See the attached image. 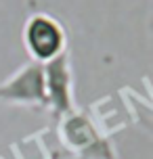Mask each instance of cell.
Masks as SVG:
<instances>
[{
    "label": "cell",
    "instance_id": "1",
    "mask_svg": "<svg viewBox=\"0 0 153 159\" xmlns=\"http://www.w3.org/2000/svg\"><path fill=\"white\" fill-rule=\"evenodd\" d=\"M59 121V136L78 159H118L109 138L84 111H72Z\"/></svg>",
    "mask_w": 153,
    "mask_h": 159
},
{
    "label": "cell",
    "instance_id": "2",
    "mask_svg": "<svg viewBox=\"0 0 153 159\" xmlns=\"http://www.w3.org/2000/svg\"><path fill=\"white\" fill-rule=\"evenodd\" d=\"M23 46L30 61L46 65L67 52V32L55 15L46 11H34L23 25Z\"/></svg>",
    "mask_w": 153,
    "mask_h": 159
},
{
    "label": "cell",
    "instance_id": "3",
    "mask_svg": "<svg viewBox=\"0 0 153 159\" xmlns=\"http://www.w3.org/2000/svg\"><path fill=\"white\" fill-rule=\"evenodd\" d=\"M0 105L46 109L44 67L40 63H25L4 82H0Z\"/></svg>",
    "mask_w": 153,
    "mask_h": 159
},
{
    "label": "cell",
    "instance_id": "4",
    "mask_svg": "<svg viewBox=\"0 0 153 159\" xmlns=\"http://www.w3.org/2000/svg\"><path fill=\"white\" fill-rule=\"evenodd\" d=\"M44 67V90H46V109L57 119L76 111L73 94V67L69 52L49 61Z\"/></svg>",
    "mask_w": 153,
    "mask_h": 159
},
{
    "label": "cell",
    "instance_id": "5",
    "mask_svg": "<svg viewBox=\"0 0 153 159\" xmlns=\"http://www.w3.org/2000/svg\"><path fill=\"white\" fill-rule=\"evenodd\" d=\"M27 4H30V7L34 8V7H36V0H27Z\"/></svg>",
    "mask_w": 153,
    "mask_h": 159
}]
</instances>
